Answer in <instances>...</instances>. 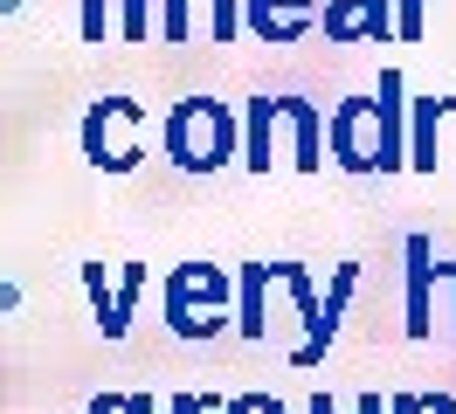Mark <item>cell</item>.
Here are the masks:
<instances>
[{
    "label": "cell",
    "mask_w": 456,
    "mask_h": 414,
    "mask_svg": "<svg viewBox=\"0 0 456 414\" xmlns=\"http://www.w3.org/2000/svg\"><path fill=\"white\" fill-rule=\"evenodd\" d=\"M173 414H208V401H194V394H187V401H173Z\"/></svg>",
    "instance_id": "3957f363"
},
{
    "label": "cell",
    "mask_w": 456,
    "mask_h": 414,
    "mask_svg": "<svg viewBox=\"0 0 456 414\" xmlns=\"http://www.w3.org/2000/svg\"><path fill=\"white\" fill-rule=\"evenodd\" d=\"M415 414H456V401H443V394H436V401H415Z\"/></svg>",
    "instance_id": "7a4b0ae2"
},
{
    "label": "cell",
    "mask_w": 456,
    "mask_h": 414,
    "mask_svg": "<svg viewBox=\"0 0 456 414\" xmlns=\"http://www.w3.org/2000/svg\"><path fill=\"white\" fill-rule=\"evenodd\" d=\"M228 414H284V408H277V401H263V394H249V401H235Z\"/></svg>",
    "instance_id": "6da1fadb"
},
{
    "label": "cell",
    "mask_w": 456,
    "mask_h": 414,
    "mask_svg": "<svg viewBox=\"0 0 456 414\" xmlns=\"http://www.w3.org/2000/svg\"><path fill=\"white\" fill-rule=\"evenodd\" d=\"M360 414H380V401H373V394H367V401H360Z\"/></svg>",
    "instance_id": "277c9868"
}]
</instances>
